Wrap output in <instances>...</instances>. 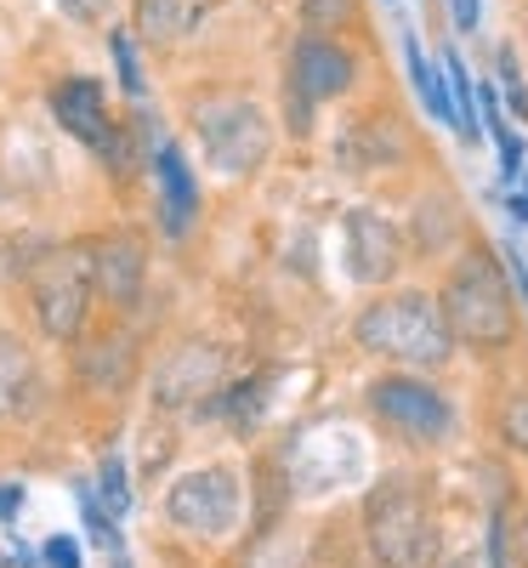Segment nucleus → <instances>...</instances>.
<instances>
[{"label": "nucleus", "instance_id": "nucleus-1", "mask_svg": "<svg viewBox=\"0 0 528 568\" xmlns=\"http://www.w3.org/2000/svg\"><path fill=\"white\" fill-rule=\"evenodd\" d=\"M444 324L449 336L471 342V347H506L511 342V291H506V273L495 256L471 251L449 284H444Z\"/></svg>", "mask_w": 528, "mask_h": 568}, {"label": "nucleus", "instance_id": "nucleus-2", "mask_svg": "<svg viewBox=\"0 0 528 568\" xmlns=\"http://www.w3.org/2000/svg\"><path fill=\"white\" fill-rule=\"evenodd\" d=\"M358 347L380 353V358H404V364H444L455 336L444 324V307L431 296H393L358 313Z\"/></svg>", "mask_w": 528, "mask_h": 568}, {"label": "nucleus", "instance_id": "nucleus-3", "mask_svg": "<svg viewBox=\"0 0 528 568\" xmlns=\"http://www.w3.org/2000/svg\"><path fill=\"white\" fill-rule=\"evenodd\" d=\"M364 529H369V551L387 568H431L438 562V524H431L415 484H404V478H387L369 489Z\"/></svg>", "mask_w": 528, "mask_h": 568}, {"label": "nucleus", "instance_id": "nucleus-4", "mask_svg": "<svg viewBox=\"0 0 528 568\" xmlns=\"http://www.w3.org/2000/svg\"><path fill=\"white\" fill-rule=\"evenodd\" d=\"M34 291V318L45 336L69 342L74 329L85 324V302H91V251H58L45 256L29 278Z\"/></svg>", "mask_w": 528, "mask_h": 568}, {"label": "nucleus", "instance_id": "nucleus-5", "mask_svg": "<svg viewBox=\"0 0 528 568\" xmlns=\"http://www.w3.org/2000/svg\"><path fill=\"white\" fill-rule=\"evenodd\" d=\"M165 517L187 535H227L238 517V478L227 466L187 471V478L165 495Z\"/></svg>", "mask_w": 528, "mask_h": 568}, {"label": "nucleus", "instance_id": "nucleus-6", "mask_svg": "<svg viewBox=\"0 0 528 568\" xmlns=\"http://www.w3.org/2000/svg\"><path fill=\"white\" fill-rule=\"evenodd\" d=\"M200 131H205L211 165L227 171V176H251L267 160V120L251 103H216V109H205Z\"/></svg>", "mask_w": 528, "mask_h": 568}, {"label": "nucleus", "instance_id": "nucleus-7", "mask_svg": "<svg viewBox=\"0 0 528 568\" xmlns=\"http://www.w3.org/2000/svg\"><path fill=\"white\" fill-rule=\"evenodd\" d=\"M375 409L387 415L398 433H409V438H444L449 433V404L431 393V387H420V382H404V375H393V382H375Z\"/></svg>", "mask_w": 528, "mask_h": 568}, {"label": "nucleus", "instance_id": "nucleus-8", "mask_svg": "<svg viewBox=\"0 0 528 568\" xmlns=\"http://www.w3.org/2000/svg\"><path fill=\"white\" fill-rule=\"evenodd\" d=\"M347 267L364 284L393 278V267H398V227L387 216H375V211H353L347 216Z\"/></svg>", "mask_w": 528, "mask_h": 568}, {"label": "nucleus", "instance_id": "nucleus-9", "mask_svg": "<svg viewBox=\"0 0 528 568\" xmlns=\"http://www.w3.org/2000/svg\"><path fill=\"white\" fill-rule=\"evenodd\" d=\"M347 85H353V58L342 45H329L324 34H307L296 45V91L313 103H329V98H342Z\"/></svg>", "mask_w": 528, "mask_h": 568}, {"label": "nucleus", "instance_id": "nucleus-10", "mask_svg": "<svg viewBox=\"0 0 528 568\" xmlns=\"http://www.w3.org/2000/svg\"><path fill=\"white\" fill-rule=\"evenodd\" d=\"M91 278L103 284L109 302H136L142 291V245L131 240V233H109V240L91 245Z\"/></svg>", "mask_w": 528, "mask_h": 568}, {"label": "nucleus", "instance_id": "nucleus-11", "mask_svg": "<svg viewBox=\"0 0 528 568\" xmlns=\"http://www.w3.org/2000/svg\"><path fill=\"white\" fill-rule=\"evenodd\" d=\"M52 109H58V125H69L74 136H85L91 149H109V142H114V120H109V109H103L98 80H63L58 98H52Z\"/></svg>", "mask_w": 528, "mask_h": 568}, {"label": "nucleus", "instance_id": "nucleus-12", "mask_svg": "<svg viewBox=\"0 0 528 568\" xmlns=\"http://www.w3.org/2000/svg\"><path fill=\"white\" fill-rule=\"evenodd\" d=\"M200 7L194 0H136V34L149 45H176L194 34Z\"/></svg>", "mask_w": 528, "mask_h": 568}, {"label": "nucleus", "instance_id": "nucleus-13", "mask_svg": "<svg viewBox=\"0 0 528 568\" xmlns=\"http://www.w3.org/2000/svg\"><path fill=\"white\" fill-rule=\"evenodd\" d=\"M160 194H165V227H171V233L194 227L200 194H194V176H187V165H182L176 149H160Z\"/></svg>", "mask_w": 528, "mask_h": 568}, {"label": "nucleus", "instance_id": "nucleus-14", "mask_svg": "<svg viewBox=\"0 0 528 568\" xmlns=\"http://www.w3.org/2000/svg\"><path fill=\"white\" fill-rule=\"evenodd\" d=\"M29 387H34L29 353H23L12 336H0V415H18L23 398H29Z\"/></svg>", "mask_w": 528, "mask_h": 568}, {"label": "nucleus", "instance_id": "nucleus-15", "mask_svg": "<svg viewBox=\"0 0 528 568\" xmlns=\"http://www.w3.org/2000/svg\"><path fill=\"white\" fill-rule=\"evenodd\" d=\"M404 52H409V80H415V91H420L426 114H431V120H449V125H455V109H449V91H444L438 69H431V63L420 58V45H415V40H404Z\"/></svg>", "mask_w": 528, "mask_h": 568}, {"label": "nucleus", "instance_id": "nucleus-16", "mask_svg": "<svg viewBox=\"0 0 528 568\" xmlns=\"http://www.w3.org/2000/svg\"><path fill=\"white\" fill-rule=\"evenodd\" d=\"M444 80H449V91H455V131L471 142L477 131H484V125H477V91H471V74H466V63H460V52H449L444 58Z\"/></svg>", "mask_w": 528, "mask_h": 568}, {"label": "nucleus", "instance_id": "nucleus-17", "mask_svg": "<svg viewBox=\"0 0 528 568\" xmlns=\"http://www.w3.org/2000/svg\"><path fill=\"white\" fill-rule=\"evenodd\" d=\"M109 45H114V63H120V85L131 91V98H142V63H136V45H131V29L109 34Z\"/></svg>", "mask_w": 528, "mask_h": 568}, {"label": "nucleus", "instance_id": "nucleus-18", "mask_svg": "<svg viewBox=\"0 0 528 568\" xmlns=\"http://www.w3.org/2000/svg\"><path fill=\"white\" fill-rule=\"evenodd\" d=\"M302 12H307L313 34H324V29H342L353 18V0H302Z\"/></svg>", "mask_w": 528, "mask_h": 568}, {"label": "nucleus", "instance_id": "nucleus-19", "mask_svg": "<svg viewBox=\"0 0 528 568\" xmlns=\"http://www.w3.org/2000/svg\"><path fill=\"white\" fill-rule=\"evenodd\" d=\"M103 500H109V511H125V506H131L125 466H120V460H103Z\"/></svg>", "mask_w": 528, "mask_h": 568}, {"label": "nucleus", "instance_id": "nucleus-20", "mask_svg": "<svg viewBox=\"0 0 528 568\" xmlns=\"http://www.w3.org/2000/svg\"><path fill=\"white\" fill-rule=\"evenodd\" d=\"M506 444H517V449L528 455V393H517V398L506 404Z\"/></svg>", "mask_w": 528, "mask_h": 568}, {"label": "nucleus", "instance_id": "nucleus-21", "mask_svg": "<svg viewBox=\"0 0 528 568\" xmlns=\"http://www.w3.org/2000/svg\"><path fill=\"white\" fill-rule=\"evenodd\" d=\"M500 80H506V98H511V109L528 120V91H522V74H517V58H511V52H500Z\"/></svg>", "mask_w": 528, "mask_h": 568}, {"label": "nucleus", "instance_id": "nucleus-22", "mask_svg": "<svg viewBox=\"0 0 528 568\" xmlns=\"http://www.w3.org/2000/svg\"><path fill=\"white\" fill-rule=\"evenodd\" d=\"M80 511H85V524H91V535H98L103 546H114L120 535H114V524L103 517V506H98V495H80Z\"/></svg>", "mask_w": 528, "mask_h": 568}, {"label": "nucleus", "instance_id": "nucleus-23", "mask_svg": "<svg viewBox=\"0 0 528 568\" xmlns=\"http://www.w3.org/2000/svg\"><path fill=\"white\" fill-rule=\"evenodd\" d=\"M58 7H63L74 23H98V18L109 12V0H58Z\"/></svg>", "mask_w": 528, "mask_h": 568}, {"label": "nucleus", "instance_id": "nucleus-24", "mask_svg": "<svg viewBox=\"0 0 528 568\" xmlns=\"http://www.w3.org/2000/svg\"><path fill=\"white\" fill-rule=\"evenodd\" d=\"M45 562H52V568H80L74 540H45Z\"/></svg>", "mask_w": 528, "mask_h": 568}, {"label": "nucleus", "instance_id": "nucleus-25", "mask_svg": "<svg viewBox=\"0 0 528 568\" xmlns=\"http://www.w3.org/2000/svg\"><path fill=\"white\" fill-rule=\"evenodd\" d=\"M449 12H455L460 29H477V0H449Z\"/></svg>", "mask_w": 528, "mask_h": 568}, {"label": "nucleus", "instance_id": "nucleus-26", "mask_svg": "<svg viewBox=\"0 0 528 568\" xmlns=\"http://www.w3.org/2000/svg\"><path fill=\"white\" fill-rule=\"evenodd\" d=\"M18 500H23L18 489H0V517H12V511H18Z\"/></svg>", "mask_w": 528, "mask_h": 568}, {"label": "nucleus", "instance_id": "nucleus-27", "mask_svg": "<svg viewBox=\"0 0 528 568\" xmlns=\"http://www.w3.org/2000/svg\"><path fill=\"white\" fill-rule=\"evenodd\" d=\"M511 278L522 284V302H528V267H522V256H511Z\"/></svg>", "mask_w": 528, "mask_h": 568}, {"label": "nucleus", "instance_id": "nucleus-28", "mask_svg": "<svg viewBox=\"0 0 528 568\" xmlns=\"http://www.w3.org/2000/svg\"><path fill=\"white\" fill-rule=\"evenodd\" d=\"M517 551H522V568H528V511H522V529H517Z\"/></svg>", "mask_w": 528, "mask_h": 568}, {"label": "nucleus", "instance_id": "nucleus-29", "mask_svg": "<svg viewBox=\"0 0 528 568\" xmlns=\"http://www.w3.org/2000/svg\"><path fill=\"white\" fill-rule=\"evenodd\" d=\"M511 216H517V222H528V200H522V194L511 200Z\"/></svg>", "mask_w": 528, "mask_h": 568}, {"label": "nucleus", "instance_id": "nucleus-30", "mask_svg": "<svg viewBox=\"0 0 528 568\" xmlns=\"http://www.w3.org/2000/svg\"><path fill=\"white\" fill-rule=\"evenodd\" d=\"M194 7H211V0H194Z\"/></svg>", "mask_w": 528, "mask_h": 568}, {"label": "nucleus", "instance_id": "nucleus-31", "mask_svg": "<svg viewBox=\"0 0 528 568\" xmlns=\"http://www.w3.org/2000/svg\"><path fill=\"white\" fill-rule=\"evenodd\" d=\"M120 568H125V562H120Z\"/></svg>", "mask_w": 528, "mask_h": 568}]
</instances>
